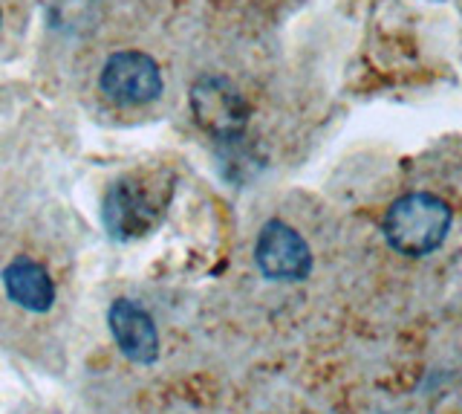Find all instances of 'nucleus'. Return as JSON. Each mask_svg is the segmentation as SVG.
I'll use <instances>...</instances> for the list:
<instances>
[{
  "mask_svg": "<svg viewBox=\"0 0 462 414\" xmlns=\"http://www.w3.org/2000/svg\"><path fill=\"white\" fill-rule=\"evenodd\" d=\"M173 197V174L165 168L134 171L110 185L105 197V230L116 240L153 232Z\"/></svg>",
  "mask_w": 462,
  "mask_h": 414,
  "instance_id": "nucleus-1",
  "label": "nucleus"
},
{
  "mask_svg": "<svg viewBox=\"0 0 462 414\" xmlns=\"http://www.w3.org/2000/svg\"><path fill=\"white\" fill-rule=\"evenodd\" d=\"M451 223L454 212L439 194L408 192L384 212L382 232L390 249H396L404 259H425L445 244Z\"/></svg>",
  "mask_w": 462,
  "mask_h": 414,
  "instance_id": "nucleus-2",
  "label": "nucleus"
},
{
  "mask_svg": "<svg viewBox=\"0 0 462 414\" xmlns=\"http://www.w3.org/2000/svg\"><path fill=\"white\" fill-rule=\"evenodd\" d=\"M98 84L116 105H144L162 93V70L151 55L125 50L105 61Z\"/></svg>",
  "mask_w": 462,
  "mask_h": 414,
  "instance_id": "nucleus-3",
  "label": "nucleus"
},
{
  "mask_svg": "<svg viewBox=\"0 0 462 414\" xmlns=\"http://www.w3.org/2000/svg\"><path fill=\"white\" fill-rule=\"evenodd\" d=\"M257 269L272 281H303L312 273V249L298 230L283 221H269L254 244Z\"/></svg>",
  "mask_w": 462,
  "mask_h": 414,
  "instance_id": "nucleus-4",
  "label": "nucleus"
},
{
  "mask_svg": "<svg viewBox=\"0 0 462 414\" xmlns=\"http://www.w3.org/2000/svg\"><path fill=\"white\" fill-rule=\"evenodd\" d=\"M191 110L202 131L220 139L240 134L245 125V102L226 79H199L191 88Z\"/></svg>",
  "mask_w": 462,
  "mask_h": 414,
  "instance_id": "nucleus-5",
  "label": "nucleus"
},
{
  "mask_svg": "<svg viewBox=\"0 0 462 414\" xmlns=\"http://www.w3.org/2000/svg\"><path fill=\"white\" fill-rule=\"evenodd\" d=\"M107 325L119 351L136 365H153L159 356V334L153 316L130 298H116L107 310Z\"/></svg>",
  "mask_w": 462,
  "mask_h": 414,
  "instance_id": "nucleus-6",
  "label": "nucleus"
},
{
  "mask_svg": "<svg viewBox=\"0 0 462 414\" xmlns=\"http://www.w3.org/2000/svg\"><path fill=\"white\" fill-rule=\"evenodd\" d=\"M4 287L14 305L32 313H47L55 302V284L43 264L18 259L4 269Z\"/></svg>",
  "mask_w": 462,
  "mask_h": 414,
  "instance_id": "nucleus-7",
  "label": "nucleus"
},
{
  "mask_svg": "<svg viewBox=\"0 0 462 414\" xmlns=\"http://www.w3.org/2000/svg\"><path fill=\"white\" fill-rule=\"evenodd\" d=\"M459 15H462V0H459Z\"/></svg>",
  "mask_w": 462,
  "mask_h": 414,
  "instance_id": "nucleus-8",
  "label": "nucleus"
},
{
  "mask_svg": "<svg viewBox=\"0 0 462 414\" xmlns=\"http://www.w3.org/2000/svg\"><path fill=\"white\" fill-rule=\"evenodd\" d=\"M0 21H4V15H0Z\"/></svg>",
  "mask_w": 462,
  "mask_h": 414,
  "instance_id": "nucleus-9",
  "label": "nucleus"
}]
</instances>
